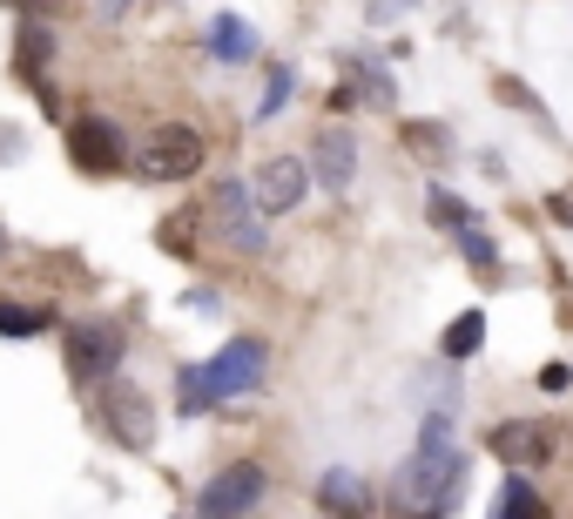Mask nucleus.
<instances>
[{"mask_svg":"<svg viewBox=\"0 0 573 519\" xmlns=\"http://www.w3.org/2000/svg\"><path fill=\"white\" fill-rule=\"evenodd\" d=\"M452 486H458V452H452V438H439V446H418L385 479V499L405 512H439V506H452Z\"/></svg>","mask_w":573,"mask_h":519,"instance_id":"obj_1","label":"nucleus"},{"mask_svg":"<svg viewBox=\"0 0 573 519\" xmlns=\"http://www.w3.org/2000/svg\"><path fill=\"white\" fill-rule=\"evenodd\" d=\"M256 378H263V344H250V338H237V344H223L203 371H182V405L196 412V405H210V398H237V391H256Z\"/></svg>","mask_w":573,"mask_h":519,"instance_id":"obj_2","label":"nucleus"},{"mask_svg":"<svg viewBox=\"0 0 573 519\" xmlns=\"http://www.w3.org/2000/svg\"><path fill=\"white\" fill-rule=\"evenodd\" d=\"M196 169H203V135L182 129V122L148 129L135 149V176H148V182H189Z\"/></svg>","mask_w":573,"mask_h":519,"instance_id":"obj_3","label":"nucleus"},{"mask_svg":"<svg viewBox=\"0 0 573 519\" xmlns=\"http://www.w3.org/2000/svg\"><path fill=\"white\" fill-rule=\"evenodd\" d=\"M122 331L102 325V317H88V325H68L61 331V357H68V371L82 378V385H102L108 371H122Z\"/></svg>","mask_w":573,"mask_h":519,"instance_id":"obj_4","label":"nucleus"},{"mask_svg":"<svg viewBox=\"0 0 573 519\" xmlns=\"http://www.w3.org/2000/svg\"><path fill=\"white\" fill-rule=\"evenodd\" d=\"M210 229L223 236V250H243L256 257L263 250V216H256V196L243 182H216L210 189Z\"/></svg>","mask_w":573,"mask_h":519,"instance_id":"obj_5","label":"nucleus"},{"mask_svg":"<svg viewBox=\"0 0 573 519\" xmlns=\"http://www.w3.org/2000/svg\"><path fill=\"white\" fill-rule=\"evenodd\" d=\"M102 418H108V432L122 438L129 452H148V438H156V405L129 385V378H102Z\"/></svg>","mask_w":573,"mask_h":519,"instance_id":"obj_6","label":"nucleus"},{"mask_svg":"<svg viewBox=\"0 0 573 519\" xmlns=\"http://www.w3.org/2000/svg\"><path fill=\"white\" fill-rule=\"evenodd\" d=\"M492 459L500 465H513V472H533V465H547L553 452H560V425H547V418H506V425H492Z\"/></svg>","mask_w":573,"mask_h":519,"instance_id":"obj_7","label":"nucleus"},{"mask_svg":"<svg viewBox=\"0 0 573 519\" xmlns=\"http://www.w3.org/2000/svg\"><path fill=\"white\" fill-rule=\"evenodd\" d=\"M68 155H74V169H88V176L122 169V129H115L108 115H74L68 122Z\"/></svg>","mask_w":573,"mask_h":519,"instance_id":"obj_8","label":"nucleus"},{"mask_svg":"<svg viewBox=\"0 0 573 519\" xmlns=\"http://www.w3.org/2000/svg\"><path fill=\"white\" fill-rule=\"evenodd\" d=\"M263 493H271V472H263L256 459H237V465L216 472V486L196 506L203 512H250V506H263Z\"/></svg>","mask_w":573,"mask_h":519,"instance_id":"obj_9","label":"nucleus"},{"mask_svg":"<svg viewBox=\"0 0 573 519\" xmlns=\"http://www.w3.org/2000/svg\"><path fill=\"white\" fill-rule=\"evenodd\" d=\"M303 189H311V176H303V163L297 155H271V163H256V210L263 216H290L297 203H303Z\"/></svg>","mask_w":573,"mask_h":519,"instance_id":"obj_10","label":"nucleus"},{"mask_svg":"<svg viewBox=\"0 0 573 519\" xmlns=\"http://www.w3.org/2000/svg\"><path fill=\"white\" fill-rule=\"evenodd\" d=\"M311 163H318V182H324V189H351V176H358V142H351V129L324 122L318 142H311Z\"/></svg>","mask_w":573,"mask_h":519,"instance_id":"obj_11","label":"nucleus"},{"mask_svg":"<svg viewBox=\"0 0 573 519\" xmlns=\"http://www.w3.org/2000/svg\"><path fill=\"white\" fill-rule=\"evenodd\" d=\"M210 48H216L223 61H250V55H256V34H250L237 14H216V27H210Z\"/></svg>","mask_w":573,"mask_h":519,"instance_id":"obj_12","label":"nucleus"},{"mask_svg":"<svg viewBox=\"0 0 573 519\" xmlns=\"http://www.w3.org/2000/svg\"><path fill=\"white\" fill-rule=\"evenodd\" d=\"M479 338H486V317H479V310L452 317V331H445V357H473V351H479Z\"/></svg>","mask_w":573,"mask_h":519,"instance_id":"obj_13","label":"nucleus"},{"mask_svg":"<svg viewBox=\"0 0 573 519\" xmlns=\"http://www.w3.org/2000/svg\"><path fill=\"white\" fill-rule=\"evenodd\" d=\"M458 250H466V257L479 263V276L500 270V250H492V236H486V229H473V223H458Z\"/></svg>","mask_w":573,"mask_h":519,"instance_id":"obj_14","label":"nucleus"},{"mask_svg":"<svg viewBox=\"0 0 573 519\" xmlns=\"http://www.w3.org/2000/svg\"><path fill=\"white\" fill-rule=\"evenodd\" d=\"M156 244H163V250H176V257H189V244H196V210H176V216L156 229Z\"/></svg>","mask_w":573,"mask_h":519,"instance_id":"obj_15","label":"nucleus"},{"mask_svg":"<svg viewBox=\"0 0 573 519\" xmlns=\"http://www.w3.org/2000/svg\"><path fill=\"white\" fill-rule=\"evenodd\" d=\"M318 506H324V512H344V506H358V479H351V472H324V486H318Z\"/></svg>","mask_w":573,"mask_h":519,"instance_id":"obj_16","label":"nucleus"},{"mask_svg":"<svg viewBox=\"0 0 573 519\" xmlns=\"http://www.w3.org/2000/svg\"><path fill=\"white\" fill-rule=\"evenodd\" d=\"M426 216H432L439 229H458V223H473V210H466V203H458V196H452V189H432V196H426Z\"/></svg>","mask_w":573,"mask_h":519,"instance_id":"obj_17","label":"nucleus"},{"mask_svg":"<svg viewBox=\"0 0 573 519\" xmlns=\"http://www.w3.org/2000/svg\"><path fill=\"white\" fill-rule=\"evenodd\" d=\"M48 55H55V34H48V27H21V68H27V74H41Z\"/></svg>","mask_w":573,"mask_h":519,"instance_id":"obj_18","label":"nucleus"},{"mask_svg":"<svg viewBox=\"0 0 573 519\" xmlns=\"http://www.w3.org/2000/svg\"><path fill=\"white\" fill-rule=\"evenodd\" d=\"M41 325H48V310H8L0 304V338H34Z\"/></svg>","mask_w":573,"mask_h":519,"instance_id":"obj_19","label":"nucleus"},{"mask_svg":"<svg viewBox=\"0 0 573 519\" xmlns=\"http://www.w3.org/2000/svg\"><path fill=\"white\" fill-rule=\"evenodd\" d=\"M405 149H411V155H432V163H439V155H445V129L411 122V129H405Z\"/></svg>","mask_w":573,"mask_h":519,"instance_id":"obj_20","label":"nucleus"},{"mask_svg":"<svg viewBox=\"0 0 573 519\" xmlns=\"http://www.w3.org/2000/svg\"><path fill=\"white\" fill-rule=\"evenodd\" d=\"M351 74H358V95H365L371 108H392V82H385V74H371V68H358V61H351Z\"/></svg>","mask_w":573,"mask_h":519,"instance_id":"obj_21","label":"nucleus"},{"mask_svg":"<svg viewBox=\"0 0 573 519\" xmlns=\"http://www.w3.org/2000/svg\"><path fill=\"white\" fill-rule=\"evenodd\" d=\"M500 512H513V519H526V512H540V493H533L526 479H513V486H506V499H500Z\"/></svg>","mask_w":573,"mask_h":519,"instance_id":"obj_22","label":"nucleus"},{"mask_svg":"<svg viewBox=\"0 0 573 519\" xmlns=\"http://www.w3.org/2000/svg\"><path fill=\"white\" fill-rule=\"evenodd\" d=\"M284 95H290V68H277L271 82H263V108H256V115H277V108H284Z\"/></svg>","mask_w":573,"mask_h":519,"instance_id":"obj_23","label":"nucleus"},{"mask_svg":"<svg viewBox=\"0 0 573 519\" xmlns=\"http://www.w3.org/2000/svg\"><path fill=\"white\" fill-rule=\"evenodd\" d=\"M566 385H573V371H566V365H547V371H540V391H566Z\"/></svg>","mask_w":573,"mask_h":519,"instance_id":"obj_24","label":"nucleus"},{"mask_svg":"<svg viewBox=\"0 0 573 519\" xmlns=\"http://www.w3.org/2000/svg\"><path fill=\"white\" fill-rule=\"evenodd\" d=\"M8 8H55V0H8Z\"/></svg>","mask_w":573,"mask_h":519,"instance_id":"obj_25","label":"nucleus"},{"mask_svg":"<svg viewBox=\"0 0 573 519\" xmlns=\"http://www.w3.org/2000/svg\"><path fill=\"white\" fill-rule=\"evenodd\" d=\"M0 250H8V236H0Z\"/></svg>","mask_w":573,"mask_h":519,"instance_id":"obj_26","label":"nucleus"}]
</instances>
